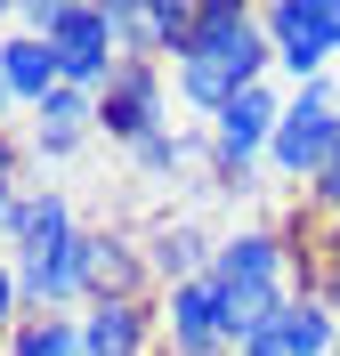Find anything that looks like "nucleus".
I'll return each mask as SVG.
<instances>
[{"instance_id":"nucleus-1","label":"nucleus","mask_w":340,"mask_h":356,"mask_svg":"<svg viewBox=\"0 0 340 356\" xmlns=\"http://www.w3.org/2000/svg\"><path fill=\"white\" fill-rule=\"evenodd\" d=\"M170 81H179V97L195 113H227L243 89L275 81V49H268V33H259V8H243V0L195 8V49L170 65Z\"/></svg>"},{"instance_id":"nucleus-2","label":"nucleus","mask_w":340,"mask_h":356,"mask_svg":"<svg viewBox=\"0 0 340 356\" xmlns=\"http://www.w3.org/2000/svg\"><path fill=\"white\" fill-rule=\"evenodd\" d=\"M211 300H219L227 348H243V340L292 300V251L275 243V235H259V227H251V235H227L219 259H211Z\"/></svg>"},{"instance_id":"nucleus-3","label":"nucleus","mask_w":340,"mask_h":356,"mask_svg":"<svg viewBox=\"0 0 340 356\" xmlns=\"http://www.w3.org/2000/svg\"><path fill=\"white\" fill-rule=\"evenodd\" d=\"M17 33H41L49 49H57V73H65V89H106L113 73H122V41H113V17L106 8H73V0H57V8H24Z\"/></svg>"},{"instance_id":"nucleus-4","label":"nucleus","mask_w":340,"mask_h":356,"mask_svg":"<svg viewBox=\"0 0 340 356\" xmlns=\"http://www.w3.org/2000/svg\"><path fill=\"white\" fill-rule=\"evenodd\" d=\"M332 154H340V106H332V73H324V81L292 89V106L275 122V146H268V170L292 178V186H316Z\"/></svg>"},{"instance_id":"nucleus-5","label":"nucleus","mask_w":340,"mask_h":356,"mask_svg":"<svg viewBox=\"0 0 340 356\" xmlns=\"http://www.w3.org/2000/svg\"><path fill=\"white\" fill-rule=\"evenodd\" d=\"M259 33L275 49V73H292L300 89L340 65L332 57V0H268L259 8Z\"/></svg>"},{"instance_id":"nucleus-6","label":"nucleus","mask_w":340,"mask_h":356,"mask_svg":"<svg viewBox=\"0 0 340 356\" xmlns=\"http://www.w3.org/2000/svg\"><path fill=\"white\" fill-rule=\"evenodd\" d=\"M284 106H292V97H284L275 81H259V89H243V97H235L227 113H211V162H219V178H227V186H235L251 162H268Z\"/></svg>"},{"instance_id":"nucleus-7","label":"nucleus","mask_w":340,"mask_h":356,"mask_svg":"<svg viewBox=\"0 0 340 356\" xmlns=\"http://www.w3.org/2000/svg\"><path fill=\"white\" fill-rule=\"evenodd\" d=\"M332 340H340V308L324 291H292L235 356H332Z\"/></svg>"},{"instance_id":"nucleus-8","label":"nucleus","mask_w":340,"mask_h":356,"mask_svg":"<svg viewBox=\"0 0 340 356\" xmlns=\"http://www.w3.org/2000/svg\"><path fill=\"white\" fill-rule=\"evenodd\" d=\"M97 130L122 138V146H146V138L162 130V65L122 57V73L97 89Z\"/></svg>"},{"instance_id":"nucleus-9","label":"nucleus","mask_w":340,"mask_h":356,"mask_svg":"<svg viewBox=\"0 0 340 356\" xmlns=\"http://www.w3.org/2000/svg\"><path fill=\"white\" fill-rule=\"evenodd\" d=\"M162 340H170V356H227L211 275H195V284H170V291H162Z\"/></svg>"},{"instance_id":"nucleus-10","label":"nucleus","mask_w":340,"mask_h":356,"mask_svg":"<svg viewBox=\"0 0 340 356\" xmlns=\"http://www.w3.org/2000/svg\"><path fill=\"white\" fill-rule=\"evenodd\" d=\"M90 275H97V235L81 227L65 251H49L41 267H17V291L33 308H73V300H90Z\"/></svg>"},{"instance_id":"nucleus-11","label":"nucleus","mask_w":340,"mask_h":356,"mask_svg":"<svg viewBox=\"0 0 340 356\" xmlns=\"http://www.w3.org/2000/svg\"><path fill=\"white\" fill-rule=\"evenodd\" d=\"M0 235L17 243V267H41L49 251H65L81 227H73V202L65 195H17L8 219H0Z\"/></svg>"},{"instance_id":"nucleus-12","label":"nucleus","mask_w":340,"mask_h":356,"mask_svg":"<svg viewBox=\"0 0 340 356\" xmlns=\"http://www.w3.org/2000/svg\"><path fill=\"white\" fill-rule=\"evenodd\" d=\"M90 130H97V97L90 89H49L41 106H33V154H73Z\"/></svg>"},{"instance_id":"nucleus-13","label":"nucleus","mask_w":340,"mask_h":356,"mask_svg":"<svg viewBox=\"0 0 340 356\" xmlns=\"http://www.w3.org/2000/svg\"><path fill=\"white\" fill-rule=\"evenodd\" d=\"M0 81H8L17 106H41L49 89H65V73H57V49H49L41 33H8V41H0Z\"/></svg>"},{"instance_id":"nucleus-14","label":"nucleus","mask_w":340,"mask_h":356,"mask_svg":"<svg viewBox=\"0 0 340 356\" xmlns=\"http://www.w3.org/2000/svg\"><path fill=\"white\" fill-rule=\"evenodd\" d=\"M81 348H90V356H138V348H146V308H138V300H90Z\"/></svg>"},{"instance_id":"nucleus-15","label":"nucleus","mask_w":340,"mask_h":356,"mask_svg":"<svg viewBox=\"0 0 340 356\" xmlns=\"http://www.w3.org/2000/svg\"><path fill=\"white\" fill-rule=\"evenodd\" d=\"M211 259H219V243H211L203 227H162L154 251H146V275H162V284H195V275H211Z\"/></svg>"},{"instance_id":"nucleus-16","label":"nucleus","mask_w":340,"mask_h":356,"mask_svg":"<svg viewBox=\"0 0 340 356\" xmlns=\"http://www.w3.org/2000/svg\"><path fill=\"white\" fill-rule=\"evenodd\" d=\"M8 356H90V348H81V324H65V316H33L17 340H8Z\"/></svg>"},{"instance_id":"nucleus-17","label":"nucleus","mask_w":340,"mask_h":356,"mask_svg":"<svg viewBox=\"0 0 340 356\" xmlns=\"http://www.w3.org/2000/svg\"><path fill=\"white\" fill-rule=\"evenodd\" d=\"M308 202H316L324 219H332V227H340V154H332V162H324V178H316V186H308Z\"/></svg>"},{"instance_id":"nucleus-18","label":"nucleus","mask_w":340,"mask_h":356,"mask_svg":"<svg viewBox=\"0 0 340 356\" xmlns=\"http://www.w3.org/2000/svg\"><path fill=\"white\" fill-rule=\"evenodd\" d=\"M17 300H24V291H17V267H0V324L17 316Z\"/></svg>"},{"instance_id":"nucleus-19","label":"nucleus","mask_w":340,"mask_h":356,"mask_svg":"<svg viewBox=\"0 0 340 356\" xmlns=\"http://www.w3.org/2000/svg\"><path fill=\"white\" fill-rule=\"evenodd\" d=\"M324 300H332V308H340V259H332V275H324Z\"/></svg>"},{"instance_id":"nucleus-20","label":"nucleus","mask_w":340,"mask_h":356,"mask_svg":"<svg viewBox=\"0 0 340 356\" xmlns=\"http://www.w3.org/2000/svg\"><path fill=\"white\" fill-rule=\"evenodd\" d=\"M332 57H340V0H332Z\"/></svg>"},{"instance_id":"nucleus-21","label":"nucleus","mask_w":340,"mask_h":356,"mask_svg":"<svg viewBox=\"0 0 340 356\" xmlns=\"http://www.w3.org/2000/svg\"><path fill=\"white\" fill-rule=\"evenodd\" d=\"M332 106H340V73H332Z\"/></svg>"},{"instance_id":"nucleus-22","label":"nucleus","mask_w":340,"mask_h":356,"mask_svg":"<svg viewBox=\"0 0 340 356\" xmlns=\"http://www.w3.org/2000/svg\"><path fill=\"white\" fill-rule=\"evenodd\" d=\"M332 251H340V227H332Z\"/></svg>"}]
</instances>
